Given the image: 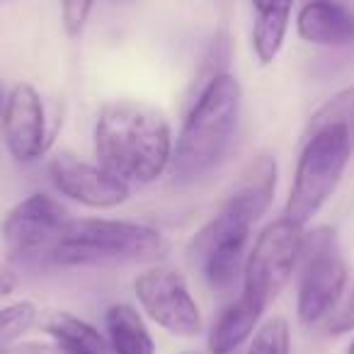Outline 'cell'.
Here are the masks:
<instances>
[{
  "label": "cell",
  "instance_id": "obj_13",
  "mask_svg": "<svg viewBox=\"0 0 354 354\" xmlns=\"http://www.w3.org/2000/svg\"><path fill=\"white\" fill-rule=\"evenodd\" d=\"M277 189V160L272 156H257L248 162V167L243 170L241 180H238L236 189L231 192V197L226 199V204H231L233 209H238L241 214H245L252 223L260 221L272 207Z\"/></svg>",
  "mask_w": 354,
  "mask_h": 354
},
{
  "label": "cell",
  "instance_id": "obj_22",
  "mask_svg": "<svg viewBox=\"0 0 354 354\" xmlns=\"http://www.w3.org/2000/svg\"><path fill=\"white\" fill-rule=\"evenodd\" d=\"M323 330L328 335H335V337L354 333V289L344 299H339V304L325 315Z\"/></svg>",
  "mask_w": 354,
  "mask_h": 354
},
{
  "label": "cell",
  "instance_id": "obj_2",
  "mask_svg": "<svg viewBox=\"0 0 354 354\" xmlns=\"http://www.w3.org/2000/svg\"><path fill=\"white\" fill-rule=\"evenodd\" d=\"M241 104L243 88L233 73L223 71L204 83L172 146L170 172L177 185L197 183L218 165L233 141Z\"/></svg>",
  "mask_w": 354,
  "mask_h": 354
},
{
  "label": "cell",
  "instance_id": "obj_14",
  "mask_svg": "<svg viewBox=\"0 0 354 354\" xmlns=\"http://www.w3.org/2000/svg\"><path fill=\"white\" fill-rule=\"evenodd\" d=\"M37 323L66 354H112L107 337L71 310L44 308Z\"/></svg>",
  "mask_w": 354,
  "mask_h": 354
},
{
  "label": "cell",
  "instance_id": "obj_25",
  "mask_svg": "<svg viewBox=\"0 0 354 354\" xmlns=\"http://www.w3.org/2000/svg\"><path fill=\"white\" fill-rule=\"evenodd\" d=\"M6 100H8V90L3 85V80H0V117H3V109H6Z\"/></svg>",
  "mask_w": 354,
  "mask_h": 354
},
{
  "label": "cell",
  "instance_id": "obj_29",
  "mask_svg": "<svg viewBox=\"0 0 354 354\" xmlns=\"http://www.w3.org/2000/svg\"><path fill=\"white\" fill-rule=\"evenodd\" d=\"M185 354H197V352H185Z\"/></svg>",
  "mask_w": 354,
  "mask_h": 354
},
{
  "label": "cell",
  "instance_id": "obj_6",
  "mask_svg": "<svg viewBox=\"0 0 354 354\" xmlns=\"http://www.w3.org/2000/svg\"><path fill=\"white\" fill-rule=\"evenodd\" d=\"M304 228L289 218H277L257 236L243 265V294L265 313L299 270Z\"/></svg>",
  "mask_w": 354,
  "mask_h": 354
},
{
  "label": "cell",
  "instance_id": "obj_8",
  "mask_svg": "<svg viewBox=\"0 0 354 354\" xmlns=\"http://www.w3.org/2000/svg\"><path fill=\"white\" fill-rule=\"evenodd\" d=\"M133 294L143 313L175 337H197L202 313L185 277L172 267H148L133 279Z\"/></svg>",
  "mask_w": 354,
  "mask_h": 354
},
{
  "label": "cell",
  "instance_id": "obj_1",
  "mask_svg": "<svg viewBox=\"0 0 354 354\" xmlns=\"http://www.w3.org/2000/svg\"><path fill=\"white\" fill-rule=\"evenodd\" d=\"M172 131L165 114L136 100L107 102L95 122L97 162L127 185H151L170 167Z\"/></svg>",
  "mask_w": 354,
  "mask_h": 354
},
{
  "label": "cell",
  "instance_id": "obj_28",
  "mask_svg": "<svg viewBox=\"0 0 354 354\" xmlns=\"http://www.w3.org/2000/svg\"><path fill=\"white\" fill-rule=\"evenodd\" d=\"M306 3H310V0H306ZM337 3H344V0H337Z\"/></svg>",
  "mask_w": 354,
  "mask_h": 354
},
{
  "label": "cell",
  "instance_id": "obj_26",
  "mask_svg": "<svg viewBox=\"0 0 354 354\" xmlns=\"http://www.w3.org/2000/svg\"><path fill=\"white\" fill-rule=\"evenodd\" d=\"M347 354H354V339L349 342V347H347Z\"/></svg>",
  "mask_w": 354,
  "mask_h": 354
},
{
  "label": "cell",
  "instance_id": "obj_7",
  "mask_svg": "<svg viewBox=\"0 0 354 354\" xmlns=\"http://www.w3.org/2000/svg\"><path fill=\"white\" fill-rule=\"evenodd\" d=\"M250 228L252 221L245 214L233 209L231 204H223L221 212L204 223L189 241V262L214 291L226 294L236 286Z\"/></svg>",
  "mask_w": 354,
  "mask_h": 354
},
{
  "label": "cell",
  "instance_id": "obj_11",
  "mask_svg": "<svg viewBox=\"0 0 354 354\" xmlns=\"http://www.w3.org/2000/svg\"><path fill=\"white\" fill-rule=\"evenodd\" d=\"M3 138L12 160L20 165H35L49 148L46 109L35 85L17 83L8 93L3 109Z\"/></svg>",
  "mask_w": 354,
  "mask_h": 354
},
{
  "label": "cell",
  "instance_id": "obj_10",
  "mask_svg": "<svg viewBox=\"0 0 354 354\" xmlns=\"http://www.w3.org/2000/svg\"><path fill=\"white\" fill-rule=\"evenodd\" d=\"M49 177L56 192L88 209H117L131 197V187L102 165L80 160L73 153H59L49 162Z\"/></svg>",
  "mask_w": 354,
  "mask_h": 354
},
{
  "label": "cell",
  "instance_id": "obj_15",
  "mask_svg": "<svg viewBox=\"0 0 354 354\" xmlns=\"http://www.w3.org/2000/svg\"><path fill=\"white\" fill-rule=\"evenodd\" d=\"M252 8H255L252 51L262 66H270L284 46L294 0H252Z\"/></svg>",
  "mask_w": 354,
  "mask_h": 354
},
{
  "label": "cell",
  "instance_id": "obj_18",
  "mask_svg": "<svg viewBox=\"0 0 354 354\" xmlns=\"http://www.w3.org/2000/svg\"><path fill=\"white\" fill-rule=\"evenodd\" d=\"M328 127H342L354 141V85L342 88L339 93H335L333 97H328L315 109L313 117L308 119V131H306V136Z\"/></svg>",
  "mask_w": 354,
  "mask_h": 354
},
{
  "label": "cell",
  "instance_id": "obj_9",
  "mask_svg": "<svg viewBox=\"0 0 354 354\" xmlns=\"http://www.w3.org/2000/svg\"><path fill=\"white\" fill-rule=\"evenodd\" d=\"M66 212L49 194H30L8 212L0 226L3 245L10 260L37 262L49 257L66 226Z\"/></svg>",
  "mask_w": 354,
  "mask_h": 354
},
{
  "label": "cell",
  "instance_id": "obj_20",
  "mask_svg": "<svg viewBox=\"0 0 354 354\" xmlns=\"http://www.w3.org/2000/svg\"><path fill=\"white\" fill-rule=\"evenodd\" d=\"M291 349V330L286 318L277 315L262 323L252 337L248 354H289Z\"/></svg>",
  "mask_w": 354,
  "mask_h": 354
},
{
  "label": "cell",
  "instance_id": "obj_24",
  "mask_svg": "<svg viewBox=\"0 0 354 354\" xmlns=\"http://www.w3.org/2000/svg\"><path fill=\"white\" fill-rule=\"evenodd\" d=\"M17 284H20V277H17L15 270L10 267L0 265V299H6V296L15 294Z\"/></svg>",
  "mask_w": 354,
  "mask_h": 354
},
{
  "label": "cell",
  "instance_id": "obj_27",
  "mask_svg": "<svg viewBox=\"0 0 354 354\" xmlns=\"http://www.w3.org/2000/svg\"><path fill=\"white\" fill-rule=\"evenodd\" d=\"M112 3H131V0H112Z\"/></svg>",
  "mask_w": 354,
  "mask_h": 354
},
{
  "label": "cell",
  "instance_id": "obj_16",
  "mask_svg": "<svg viewBox=\"0 0 354 354\" xmlns=\"http://www.w3.org/2000/svg\"><path fill=\"white\" fill-rule=\"evenodd\" d=\"M104 333L112 354H156V342L141 313L129 304H114L104 313Z\"/></svg>",
  "mask_w": 354,
  "mask_h": 354
},
{
  "label": "cell",
  "instance_id": "obj_17",
  "mask_svg": "<svg viewBox=\"0 0 354 354\" xmlns=\"http://www.w3.org/2000/svg\"><path fill=\"white\" fill-rule=\"evenodd\" d=\"M262 318V310L255 308L245 296L233 301L216 318L209 330V352L212 354H233L252 333Z\"/></svg>",
  "mask_w": 354,
  "mask_h": 354
},
{
  "label": "cell",
  "instance_id": "obj_23",
  "mask_svg": "<svg viewBox=\"0 0 354 354\" xmlns=\"http://www.w3.org/2000/svg\"><path fill=\"white\" fill-rule=\"evenodd\" d=\"M3 354H66L56 342L41 344V342H25V344H12Z\"/></svg>",
  "mask_w": 354,
  "mask_h": 354
},
{
  "label": "cell",
  "instance_id": "obj_3",
  "mask_svg": "<svg viewBox=\"0 0 354 354\" xmlns=\"http://www.w3.org/2000/svg\"><path fill=\"white\" fill-rule=\"evenodd\" d=\"M167 241L160 231L119 218H68L51 250V260L64 267L146 262L162 257Z\"/></svg>",
  "mask_w": 354,
  "mask_h": 354
},
{
  "label": "cell",
  "instance_id": "obj_5",
  "mask_svg": "<svg viewBox=\"0 0 354 354\" xmlns=\"http://www.w3.org/2000/svg\"><path fill=\"white\" fill-rule=\"evenodd\" d=\"M344 286H347V265L333 228L318 226L304 233L299 257V296H296V313L301 323H323L325 315L339 304Z\"/></svg>",
  "mask_w": 354,
  "mask_h": 354
},
{
  "label": "cell",
  "instance_id": "obj_12",
  "mask_svg": "<svg viewBox=\"0 0 354 354\" xmlns=\"http://www.w3.org/2000/svg\"><path fill=\"white\" fill-rule=\"evenodd\" d=\"M296 32L308 44L347 46L354 41V12L337 0H310L299 10Z\"/></svg>",
  "mask_w": 354,
  "mask_h": 354
},
{
  "label": "cell",
  "instance_id": "obj_19",
  "mask_svg": "<svg viewBox=\"0 0 354 354\" xmlns=\"http://www.w3.org/2000/svg\"><path fill=\"white\" fill-rule=\"evenodd\" d=\"M37 318H39V310L32 301H17L0 308V354L12 347L17 339H22V335L32 330Z\"/></svg>",
  "mask_w": 354,
  "mask_h": 354
},
{
  "label": "cell",
  "instance_id": "obj_4",
  "mask_svg": "<svg viewBox=\"0 0 354 354\" xmlns=\"http://www.w3.org/2000/svg\"><path fill=\"white\" fill-rule=\"evenodd\" d=\"M352 148V136L342 127H328L306 136V146L296 162L294 185L284 209V216L289 221L306 228L313 216H318L347 170Z\"/></svg>",
  "mask_w": 354,
  "mask_h": 354
},
{
  "label": "cell",
  "instance_id": "obj_21",
  "mask_svg": "<svg viewBox=\"0 0 354 354\" xmlns=\"http://www.w3.org/2000/svg\"><path fill=\"white\" fill-rule=\"evenodd\" d=\"M95 3L97 0H61V25H64L66 37L78 39L83 35L95 10Z\"/></svg>",
  "mask_w": 354,
  "mask_h": 354
}]
</instances>
